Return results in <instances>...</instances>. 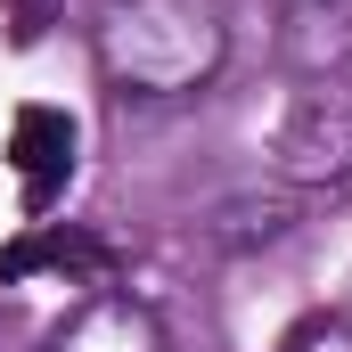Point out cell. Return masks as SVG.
<instances>
[{"mask_svg": "<svg viewBox=\"0 0 352 352\" xmlns=\"http://www.w3.org/2000/svg\"><path fill=\"white\" fill-rule=\"evenodd\" d=\"M41 352H173V336H164V320H156L140 295L98 287V295H82V303L50 328Z\"/></svg>", "mask_w": 352, "mask_h": 352, "instance_id": "3", "label": "cell"}, {"mask_svg": "<svg viewBox=\"0 0 352 352\" xmlns=\"http://www.w3.org/2000/svg\"><path fill=\"white\" fill-rule=\"evenodd\" d=\"M270 50L295 90H352V0H278Z\"/></svg>", "mask_w": 352, "mask_h": 352, "instance_id": "2", "label": "cell"}, {"mask_svg": "<svg viewBox=\"0 0 352 352\" xmlns=\"http://www.w3.org/2000/svg\"><path fill=\"white\" fill-rule=\"evenodd\" d=\"M90 58L123 98H197L230 66L221 0H98Z\"/></svg>", "mask_w": 352, "mask_h": 352, "instance_id": "1", "label": "cell"}, {"mask_svg": "<svg viewBox=\"0 0 352 352\" xmlns=\"http://www.w3.org/2000/svg\"><path fill=\"white\" fill-rule=\"evenodd\" d=\"M287 352H352V311H328V320H303Z\"/></svg>", "mask_w": 352, "mask_h": 352, "instance_id": "4", "label": "cell"}]
</instances>
